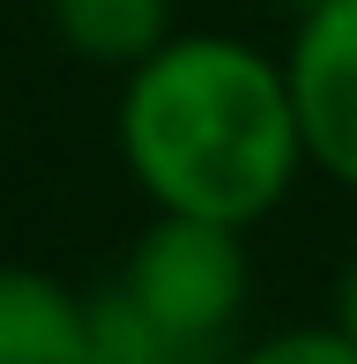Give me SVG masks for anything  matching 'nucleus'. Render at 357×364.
Returning a JSON list of instances; mask_svg holds the SVG:
<instances>
[{
	"label": "nucleus",
	"mask_w": 357,
	"mask_h": 364,
	"mask_svg": "<svg viewBox=\"0 0 357 364\" xmlns=\"http://www.w3.org/2000/svg\"><path fill=\"white\" fill-rule=\"evenodd\" d=\"M90 364H216V357L171 342L119 283H105L90 290Z\"/></svg>",
	"instance_id": "obj_6"
},
{
	"label": "nucleus",
	"mask_w": 357,
	"mask_h": 364,
	"mask_svg": "<svg viewBox=\"0 0 357 364\" xmlns=\"http://www.w3.org/2000/svg\"><path fill=\"white\" fill-rule=\"evenodd\" d=\"M112 134L156 216L253 230L290 201L305 171L283 60L223 30H178L156 60L119 75Z\"/></svg>",
	"instance_id": "obj_1"
},
{
	"label": "nucleus",
	"mask_w": 357,
	"mask_h": 364,
	"mask_svg": "<svg viewBox=\"0 0 357 364\" xmlns=\"http://www.w3.org/2000/svg\"><path fill=\"white\" fill-rule=\"evenodd\" d=\"M0 364H90V297L0 260Z\"/></svg>",
	"instance_id": "obj_4"
},
{
	"label": "nucleus",
	"mask_w": 357,
	"mask_h": 364,
	"mask_svg": "<svg viewBox=\"0 0 357 364\" xmlns=\"http://www.w3.org/2000/svg\"><path fill=\"white\" fill-rule=\"evenodd\" d=\"M328 327H335V335H343L350 350H357V260H350L343 275H335V297H328Z\"/></svg>",
	"instance_id": "obj_8"
},
{
	"label": "nucleus",
	"mask_w": 357,
	"mask_h": 364,
	"mask_svg": "<svg viewBox=\"0 0 357 364\" xmlns=\"http://www.w3.org/2000/svg\"><path fill=\"white\" fill-rule=\"evenodd\" d=\"M290 105L305 134V171L357 193V0H313L290 30Z\"/></svg>",
	"instance_id": "obj_3"
},
{
	"label": "nucleus",
	"mask_w": 357,
	"mask_h": 364,
	"mask_svg": "<svg viewBox=\"0 0 357 364\" xmlns=\"http://www.w3.org/2000/svg\"><path fill=\"white\" fill-rule=\"evenodd\" d=\"M246 230L201 223V216H156L127 253L119 290L164 327L171 342L216 357V342L231 335V320L246 312Z\"/></svg>",
	"instance_id": "obj_2"
},
{
	"label": "nucleus",
	"mask_w": 357,
	"mask_h": 364,
	"mask_svg": "<svg viewBox=\"0 0 357 364\" xmlns=\"http://www.w3.org/2000/svg\"><path fill=\"white\" fill-rule=\"evenodd\" d=\"M45 15H53V38L105 75H134L178 38L171 0H45Z\"/></svg>",
	"instance_id": "obj_5"
},
{
	"label": "nucleus",
	"mask_w": 357,
	"mask_h": 364,
	"mask_svg": "<svg viewBox=\"0 0 357 364\" xmlns=\"http://www.w3.org/2000/svg\"><path fill=\"white\" fill-rule=\"evenodd\" d=\"M231 364H357V350L335 327H290V335H268L253 350H238Z\"/></svg>",
	"instance_id": "obj_7"
}]
</instances>
